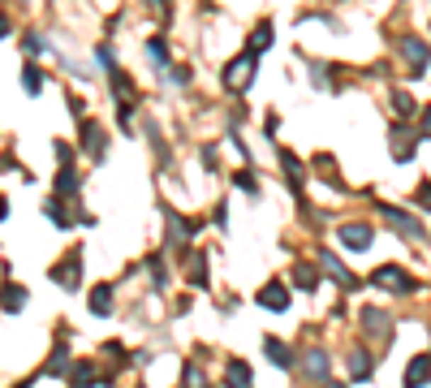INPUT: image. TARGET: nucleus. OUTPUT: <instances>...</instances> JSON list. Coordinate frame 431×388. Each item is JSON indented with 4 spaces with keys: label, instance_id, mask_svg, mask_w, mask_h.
Segmentation results:
<instances>
[{
    "label": "nucleus",
    "instance_id": "obj_9",
    "mask_svg": "<svg viewBox=\"0 0 431 388\" xmlns=\"http://www.w3.org/2000/svg\"><path fill=\"white\" fill-rule=\"evenodd\" d=\"M259 306H267V311H285L289 306V289L276 281V285H263L259 289Z\"/></svg>",
    "mask_w": 431,
    "mask_h": 388
},
{
    "label": "nucleus",
    "instance_id": "obj_38",
    "mask_svg": "<svg viewBox=\"0 0 431 388\" xmlns=\"http://www.w3.org/2000/svg\"><path fill=\"white\" fill-rule=\"evenodd\" d=\"M422 134H431V108H422Z\"/></svg>",
    "mask_w": 431,
    "mask_h": 388
},
{
    "label": "nucleus",
    "instance_id": "obj_12",
    "mask_svg": "<svg viewBox=\"0 0 431 388\" xmlns=\"http://www.w3.org/2000/svg\"><path fill=\"white\" fill-rule=\"evenodd\" d=\"M427 379H431V358H414L405 367V388H422Z\"/></svg>",
    "mask_w": 431,
    "mask_h": 388
},
{
    "label": "nucleus",
    "instance_id": "obj_25",
    "mask_svg": "<svg viewBox=\"0 0 431 388\" xmlns=\"http://www.w3.org/2000/svg\"><path fill=\"white\" fill-rule=\"evenodd\" d=\"M169 233L177 238V246H186V242H190V233H194V225H186V220H181L177 211H169Z\"/></svg>",
    "mask_w": 431,
    "mask_h": 388
},
{
    "label": "nucleus",
    "instance_id": "obj_33",
    "mask_svg": "<svg viewBox=\"0 0 431 388\" xmlns=\"http://www.w3.org/2000/svg\"><path fill=\"white\" fill-rule=\"evenodd\" d=\"M233 186H237V190H246V194H254V190H259V186H254V173H237V177H233Z\"/></svg>",
    "mask_w": 431,
    "mask_h": 388
},
{
    "label": "nucleus",
    "instance_id": "obj_1",
    "mask_svg": "<svg viewBox=\"0 0 431 388\" xmlns=\"http://www.w3.org/2000/svg\"><path fill=\"white\" fill-rule=\"evenodd\" d=\"M380 216L388 220V225L401 233V238H414V242H422L427 233H422V225H418V220L410 216V211H401V207H393V203H380Z\"/></svg>",
    "mask_w": 431,
    "mask_h": 388
},
{
    "label": "nucleus",
    "instance_id": "obj_3",
    "mask_svg": "<svg viewBox=\"0 0 431 388\" xmlns=\"http://www.w3.org/2000/svg\"><path fill=\"white\" fill-rule=\"evenodd\" d=\"M250 78H254V57H233V61L225 65V87H229V91H246Z\"/></svg>",
    "mask_w": 431,
    "mask_h": 388
},
{
    "label": "nucleus",
    "instance_id": "obj_23",
    "mask_svg": "<svg viewBox=\"0 0 431 388\" xmlns=\"http://www.w3.org/2000/svg\"><path fill=\"white\" fill-rule=\"evenodd\" d=\"M22 91H26V95H39V91H43V70H39V65H26V70H22Z\"/></svg>",
    "mask_w": 431,
    "mask_h": 388
},
{
    "label": "nucleus",
    "instance_id": "obj_31",
    "mask_svg": "<svg viewBox=\"0 0 431 388\" xmlns=\"http://www.w3.org/2000/svg\"><path fill=\"white\" fill-rule=\"evenodd\" d=\"M147 267H151V276H155V285L164 289V285H169V272H164V263H159V255H151V263H147Z\"/></svg>",
    "mask_w": 431,
    "mask_h": 388
},
{
    "label": "nucleus",
    "instance_id": "obj_11",
    "mask_svg": "<svg viewBox=\"0 0 431 388\" xmlns=\"http://www.w3.org/2000/svg\"><path fill=\"white\" fill-rule=\"evenodd\" d=\"M26 306V289L22 285H5V289H0V311H5V315H18Z\"/></svg>",
    "mask_w": 431,
    "mask_h": 388
},
{
    "label": "nucleus",
    "instance_id": "obj_28",
    "mask_svg": "<svg viewBox=\"0 0 431 388\" xmlns=\"http://www.w3.org/2000/svg\"><path fill=\"white\" fill-rule=\"evenodd\" d=\"M203 267H207V263H203V255L194 250V255H190V285H198V289L207 285V272H203Z\"/></svg>",
    "mask_w": 431,
    "mask_h": 388
},
{
    "label": "nucleus",
    "instance_id": "obj_36",
    "mask_svg": "<svg viewBox=\"0 0 431 388\" xmlns=\"http://www.w3.org/2000/svg\"><path fill=\"white\" fill-rule=\"evenodd\" d=\"M147 48H151V57H155V61H164V39H151Z\"/></svg>",
    "mask_w": 431,
    "mask_h": 388
},
{
    "label": "nucleus",
    "instance_id": "obj_37",
    "mask_svg": "<svg viewBox=\"0 0 431 388\" xmlns=\"http://www.w3.org/2000/svg\"><path fill=\"white\" fill-rule=\"evenodd\" d=\"M418 203H422V207H431V186H422V190H418Z\"/></svg>",
    "mask_w": 431,
    "mask_h": 388
},
{
    "label": "nucleus",
    "instance_id": "obj_26",
    "mask_svg": "<svg viewBox=\"0 0 431 388\" xmlns=\"http://www.w3.org/2000/svg\"><path fill=\"white\" fill-rule=\"evenodd\" d=\"M43 211H47V220H52V225H57V229H69V216H65L61 199H47V203H43Z\"/></svg>",
    "mask_w": 431,
    "mask_h": 388
},
{
    "label": "nucleus",
    "instance_id": "obj_13",
    "mask_svg": "<svg viewBox=\"0 0 431 388\" xmlns=\"http://www.w3.org/2000/svg\"><path fill=\"white\" fill-rule=\"evenodd\" d=\"M225 379H229V388H254V375H250V367H246L242 358H233V362H229Z\"/></svg>",
    "mask_w": 431,
    "mask_h": 388
},
{
    "label": "nucleus",
    "instance_id": "obj_21",
    "mask_svg": "<svg viewBox=\"0 0 431 388\" xmlns=\"http://www.w3.org/2000/svg\"><path fill=\"white\" fill-rule=\"evenodd\" d=\"M47 375H69V345H57L47 358Z\"/></svg>",
    "mask_w": 431,
    "mask_h": 388
},
{
    "label": "nucleus",
    "instance_id": "obj_32",
    "mask_svg": "<svg viewBox=\"0 0 431 388\" xmlns=\"http://www.w3.org/2000/svg\"><path fill=\"white\" fill-rule=\"evenodd\" d=\"M186 388H211V384H207V379H203V371H198V367H194V362H190V367H186Z\"/></svg>",
    "mask_w": 431,
    "mask_h": 388
},
{
    "label": "nucleus",
    "instance_id": "obj_34",
    "mask_svg": "<svg viewBox=\"0 0 431 388\" xmlns=\"http://www.w3.org/2000/svg\"><path fill=\"white\" fill-rule=\"evenodd\" d=\"M169 82H177V87H186V82H190V70H181V65H177V70H169Z\"/></svg>",
    "mask_w": 431,
    "mask_h": 388
},
{
    "label": "nucleus",
    "instance_id": "obj_24",
    "mask_svg": "<svg viewBox=\"0 0 431 388\" xmlns=\"http://www.w3.org/2000/svg\"><path fill=\"white\" fill-rule=\"evenodd\" d=\"M393 138H397V147H393V160H410L414 155V147H410V134H405V126H393Z\"/></svg>",
    "mask_w": 431,
    "mask_h": 388
},
{
    "label": "nucleus",
    "instance_id": "obj_22",
    "mask_svg": "<svg viewBox=\"0 0 431 388\" xmlns=\"http://www.w3.org/2000/svg\"><path fill=\"white\" fill-rule=\"evenodd\" d=\"M349 375L354 379H366L371 375V354L366 350H349Z\"/></svg>",
    "mask_w": 431,
    "mask_h": 388
},
{
    "label": "nucleus",
    "instance_id": "obj_29",
    "mask_svg": "<svg viewBox=\"0 0 431 388\" xmlns=\"http://www.w3.org/2000/svg\"><path fill=\"white\" fill-rule=\"evenodd\" d=\"M22 48H26V57H43V52H47V39H43V35H35V31H30V35H26V39H22Z\"/></svg>",
    "mask_w": 431,
    "mask_h": 388
},
{
    "label": "nucleus",
    "instance_id": "obj_17",
    "mask_svg": "<svg viewBox=\"0 0 431 388\" xmlns=\"http://www.w3.org/2000/svg\"><path fill=\"white\" fill-rule=\"evenodd\" d=\"M293 285L306 289V294H315V289H319V272H315L310 263H298V267H293Z\"/></svg>",
    "mask_w": 431,
    "mask_h": 388
},
{
    "label": "nucleus",
    "instance_id": "obj_40",
    "mask_svg": "<svg viewBox=\"0 0 431 388\" xmlns=\"http://www.w3.org/2000/svg\"><path fill=\"white\" fill-rule=\"evenodd\" d=\"M323 388H345V384H337V379H328V384H323Z\"/></svg>",
    "mask_w": 431,
    "mask_h": 388
},
{
    "label": "nucleus",
    "instance_id": "obj_6",
    "mask_svg": "<svg viewBox=\"0 0 431 388\" xmlns=\"http://www.w3.org/2000/svg\"><path fill=\"white\" fill-rule=\"evenodd\" d=\"M362 328H366V337H388V311H380V306H366L362 311Z\"/></svg>",
    "mask_w": 431,
    "mask_h": 388
},
{
    "label": "nucleus",
    "instance_id": "obj_4",
    "mask_svg": "<svg viewBox=\"0 0 431 388\" xmlns=\"http://www.w3.org/2000/svg\"><path fill=\"white\" fill-rule=\"evenodd\" d=\"M319 263H323V272H328L341 289H358V285H362V281H358V276H354V272H349V267L332 255V250H319Z\"/></svg>",
    "mask_w": 431,
    "mask_h": 388
},
{
    "label": "nucleus",
    "instance_id": "obj_5",
    "mask_svg": "<svg viewBox=\"0 0 431 388\" xmlns=\"http://www.w3.org/2000/svg\"><path fill=\"white\" fill-rule=\"evenodd\" d=\"M337 238H341V246H349V250H366V246H371V225H341Z\"/></svg>",
    "mask_w": 431,
    "mask_h": 388
},
{
    "label": "nucleus",
    "instance_id": "obj_16",
    "mask_svg": "<svg viewBox=\"0 0 431 388\" xmlns=\"http://www.w3.org/2000/svg\"><path fill=\"white\" fill-rule=\"evenodd\" d=\"M267 43H272V26L259 22L254 35H250V43H246V57H259V52H267Z\"/></svg>",
    "mask_w": 431,
    "mask_h": 388
},
{
    "label": "nucleus",
    "instance_id": "obj_35",
    "mask_svg": "<svg viewBox=\"0 0 431 388\" xmlns=\"http://www.w3.org/2000/svg\"><path fill=\"white\" fill-rule=\"evenodd\" d=\"M117 117H121V126L130 130V126H134V104H121V113H117Z\"/></svg>",
    "mask_w": 431,
    "mask_h": 388
},
{
    "label": "nucleus",
    "instance_id": "obj_27",
    "mask_svg": "<svg viewBox=\"0 0 431 388\" xmlns=\"http://www.w3.org/2000/svg\"><path fill=\"white\" fill-rule=\"evenodd\" d=\"M281 164H285V173H289V186L298 190V186H302V164H298L289 151H281Z\"/></svg>",
    "mask_w": 431,
    "mask_h": 388
},
{
    "label": "nucleus",
    "instance_id": "obj_20",
    "mask_svg": "<svg viewBox=\"0 0 431 388\" xmlns=\"http://www.w3.org/2000/svg\"><path fill=\"white\" fill-rule=\"evenodd\" d=\"M69 384L74 388H95V367L91 362H74L69 367Z\"/></svg>",
    "mask_w": 431,
    "mask_h": 388
},
{
    "label": "nucleus",
    "instance_id": "obj_2",
    "mask_svg": "<svg viewBox=\"0 0 431 388\" xmlns=\"http://www.w3.org/2000/svg\"><path fill=\"white\" fill-rule=\"evenodd\" d=\"M371 281H375V285H384V289H393V294H410V289H414L410 272H405V267H397V263L375 267V272H371Z\"/></svg>",
    "mask_w": 431,
    "mask_h": 388
},
{
    "label": "nucleus",
    "instance_id": "obj_14",
    "mask_svg": "<svg viewBox=\"0 0 431 388\" xmlns=\"http://www.w3.org/2000/svg\"><path fill=\"white\" fill-rule=\"evenodd\" d=\"M263 350H267V358H272L276 367H293V350H289L285 341H276V337H267V341H263Z\"/></svg>",
    "mask_w": 431,
    "mask_h": 388
},
{
    "label": "nucleus",
    "instance_id": "obj_7",
    "mask_svg": "<svg viewBox=\"0 0 431 388\" xmlns=\"http://www.w3.org/2000/svg\"><path fill=\"white\" fill-rule=\"evenodd\" d=\"M52 276H57V285L61 289H78V276H82V255L74 250V259H65L57 272H52Z\"/></svg>",
    "mask_w": 431,
    "mask_h": 388
},
{
    "label": "nucleus",
    "instance_id": "obj_30",
    "mask_svg": "<svg viewBox=\"0 0 431 388\" xmlns=\"http://www.w3.org/2000/svg\"><path fill=\"white\" fill-rule=\"evenodd\" d=\"M393 108H397V117H414V99L405 91H393Z\"/></svg>",
    "mask_w": 431,
    "mask_h": 388
},
{
    "label": "nucleus",
    "instance_id": "obj_8",
    "mask_svg": "<svg viewBox=\"0 0 431 388\" xmlns=\"http://www.w3.org/2000/svg\"><path fill=\"white\" fill-rule=\"evenodd\" d=\"M401 52H405V61L414 65V78H418V74L427 70V61H431V52H427V43H422V39H405V43H401Z\"/></svg>",
    "mask_w": 431,
    "mask_h": 388
},
{
    "label": "nucleus",
    "instance_id": "obj_10",
    "mask_svg": "<svg viewBox=\"0 0 431 388\" xmlns=\"http://www.w3.org/2000/svg\"><path fill=\"white\" fill-rule=\"evenodd\" d=\"M82 147H86L91 160H103V130H99V121H82Z\"/></svg>",
    "mask_w": 431,
    "mask_h": 388
},
{
    "label": "nucleus",
    "instance_id": "obj_19",
    "mask_svg": "<svg viewBox=\"0 0 431 388\" xmlns=\"http://www.w3.org/2000/svg\"><path fill=\"white\" fill-rule=\"evenodd\" d=\"M91 311H95V315H108V311H113V285H95V289H91Z\"/></svg>",
    "mask_w": 431,
    "mask_h": 388
},
{
    "label": "nucleus",
    "instance_id": "obj_39",
    "mask_svg": "<svg viewBox=\"0 0 431 388\" xmlns=\"http://www.w3.org/2000/svg\"><path fill=\"white\" fill-rule=\"evenodd\" d=\"M9 31H13V26H9V18H5V13H0V39H5Z\"/></svg>",
    "mask_w": 431,
    "mask_h": 388
},
{
    "label": "nucleus",
    "instance_id": "obj_15",
    "mask_svg": "<svg viewBox=\"0 0 431 388\" xmlns=\"http://www.w3.org/2000/svg\"><path fill=\"white\" fill-rule=\"evenodd\" d=\"M82 190V177L74 173V164H61V173H57V194H78Z\"/></svg>",
    "mask_w": 431,
    "mask_h": 388
},
{
    "label": "nucleus",
    "instance_id": "obj_18",
    "mask_svg": "<svg viewBox=\"0 0 431 388\" xmlns=\"http://www.w3.org/2000/svg\"><path fill=\"white\" fill-rule=\"evenodd\" d=\"M306 375H315V379L328 384V354H323V350H310L306 354Z\"/></svg>",
    "mask_w": 431,
    "mask_h": 388
}]
</instances>
